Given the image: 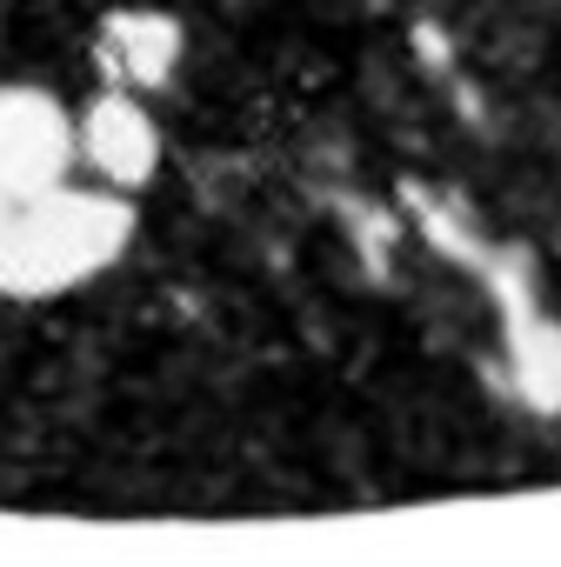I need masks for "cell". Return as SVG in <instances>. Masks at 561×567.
<instances>
[{"label":"cell","instance_id":"2","mask_svg":"<svg viewBox=\"0 0 561 567\" xmlns=\"http://www.w3.org/2000/svg\"><path fill=\"white\" fill-rule=\"evenodd\" d=\"M74 167H81L74 114L28 81L0 87V187H54L74 181Z\"/></svg>","mask_w":561,"mask_h":567},{"label":"cell","instance_id":"4","mask_svg":"<svg viewBox=\"0 0 561 567\" xmlns=\"http://www.w3.org/2000/svg\"><path fill=\"white\" fill-rule=\"evenodd\" d=\"M94 61H101V81L108 87H134V94H161L181 61H187V34L174 14L161 8H114L101 28H94Z\"/></svg>","mask_w":561,"mask_h":567},{"label":"cell","instance_id":"1","mask_svg":"<svg viewBox=\"0 0 561 567\" xmlns=\"http://www.w3.org/2000/svg\"><path fill=\"white\" fill-rule=\"evenodd\" d=\"M134 240V200L121 187H0V295L48 301L108 274Z\"/></svg>","mask_w":561,"mask_h":567},{"label":"cell","instance_id":"5","mask_svg":"<svg viewBox=\"0 0 561 567\" xmlns=\"http://www.w3.org/2000/svg\"><path fill=\"white\" fill-rule=\"evenodd\" d=\"M501 315H508V381L534 414H561V328L521 295L501 288Z\"/></svg>","mask_w":561,"mask_h":567},{"label":"cell","instance_id":"3","mask_svg":"<svg viewBox=\"0 0 561 567\" xmlns=\"http://www.w3.org/2000/svg\"><path fill=\"white\" fill-rule=\"evenodd\" d=\"M74 141H81V167L101 187H121V194L147 187L154 167H161V127L147 114V94H134V87L101 81V94L74 114Z\"/></svg>","mask_w":561,"mask_h":567}]
</instances>
